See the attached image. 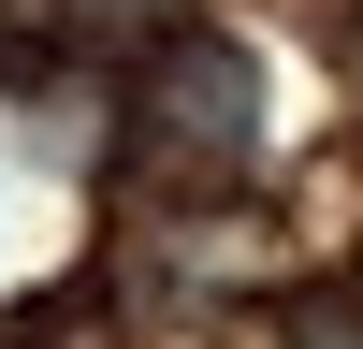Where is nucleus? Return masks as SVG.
Wrapping results in <instances>:
<instances>
[{
    "mask_svg": "<svg viewBox=\"0 0 363 349\" xmlns=\"http://www.w3.org/2000/svg\"><path fill=\"white\" fill-rule=\"evenodd\" d=\"M116 145H131L145 174H174V189H233V174L262 160V58L233 44V29H160V44L131 58V102H116Z\"/></svg>",
    "mask_w": 363,
    "mask_h": 349,
    "instance_id": "1",
    "label": "nucleus"
},
{
    "mask_svg": "<svg viewBox=\"0 0 363 349\" xmlns=\"http://www.w3.org/2000/svg\"><path fill=\"white\" fill-rule=\"evenodd\" d=\"M58 44H160V29H189V0H44Z\"/></svg>",
    "mask_w": 363,
    "mask_h": 349,
    "instance_id": "2",
    "label": "nucleus"
},
{
    "mask_svg": "<svg viewBox=\"0 0 363 349\" xmlns=\"http://www.w3.org/2000/svg\"><path fill=\"white\" fill-rule=\"evenodd\" d=\"M291 349H363V291H306L291 306Z\"/></svg>",
    "mask_w": 363,
    "mask_h": 349,
    "instance_id": "3",
    "label": "nucleus"
}]
</instances>
